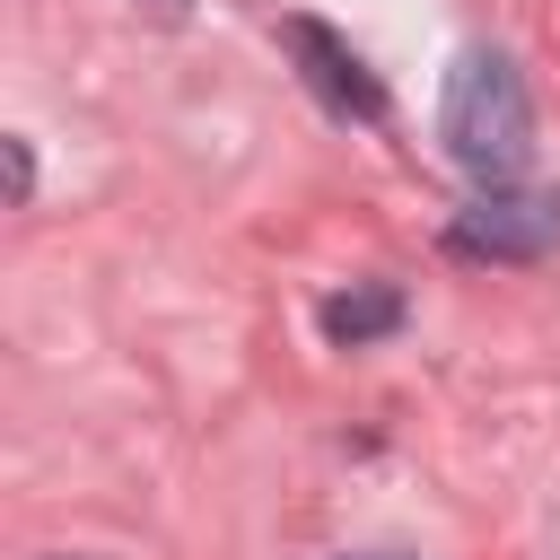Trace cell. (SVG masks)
<instances>
[{"instance_id":"6da1fadb","label":"cell","mask_w":560,"mask_h":560,"mask_svg":"<svg viewBox=\"0 0 560 560\" xmlns=\"http://www.w3.org/2000/svg\"><path fill=\"white\" fill-rule=\"evenodd\" d=\"M438 131H446V158L472 175V184H516L525 158H534V105H525V79L508 52H464L446 70V105H438Z\"/></svg>"},{"instance_id":"7a4b0ae2","label":"cell","mask_w":560,"mask_h":560,"mask_svg":"<svg viewBox=\"0 0 560 560\" xmlns=\"http://www.w3.org/2000/svg\"><path fill=\"white\" fill-rule=\"evenodd\" d=\"M446 245L472 262H534L560 245V192L551 184H481V201L455 210Z\"/></svg>"},{"instance_id":"3957f363","label":"cell","mask_w":560,"mask_h":560,"mask_svg":"<svg viewBox=\"0 0 560 560\" xmlns=\"http://www.w3.org/2000/svg\"><path fill=\"white\" fill-rule=\"evenodd\" d=\"M280 44H289L298 79L324 96V114H341V122H385V88H376V70H368L324 18H280Z\"/></svg>"},{"instance_id":"277c9868","label":"cell","mask_w":560,"mask_h":560,"mask_svg":"<svg viewBox=\"0 0 560 560\" xmlns=\"http://www.w3.org/2000/svg\"><path fill=\"white\" fill-rule=\"evenodd\" d=\"M394 324H402V289H385V280L324 298V332H332L341 350H359V341H376V332H394Z\"/></svg>"},{"instance_id":"5b68a950","label":"cell","mask_w":560,"mask_h":560,"mask_svg":"<svg viewBox=\"0 0 560 560\" xmlns=\"http://www.w3.org/2000/svg\"><path fill=\"white\" fill-rule=\"evenodd\" d=\"M9 192H18V201L35 192V158H26V140H9Z\"/></svg>"},{"instance_id":"8992f818","label":"cell","mask_w":560,"mask_h":560,"mask_svg":"<svg viewBox=\"0 0 560 560\" xmlns=\"http://www.w3.org/2000/svg\"><path fill=\"white\" fill-rule=\"evenodd\" d=\"M140 9H158V18H184V0H140Z\"/></svg>"}]
</instances>
